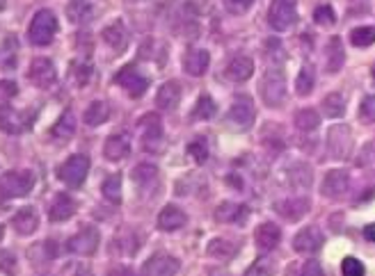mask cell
<instances>
[{
  "instance_id": "obj_9",
  "label": "cell",
  "mask_w": 375,
  "mask_h": 276,
  "mask_svg": "<svg viewBox=\"0 0 375 276\" xmlns=\"http://www.w3.org/2000/svg\"><path fill=\"white\" fill-rule=\"evenodd\" d=\"M348 188H350V174H348V171L332 169V171H327L325 178H322L320 192H322V197L336 201V199H341L343 194L348 192Z\"/></svg>"
},
{
  "instance_id": "obj_7",
  "label": "cell",
  "mask_w": 375,
  "mask_h": 276,
  "mask_svg": "<svg viewBox=\"0 0 375 276\" xmlns=\"http://www.w3.org/2000/svg\"><path fill=\"white\" fill-rule=\"evenodd\" d=\"M99 230L94 226H82L73 237H69L66 242V249L71 253H80V256H92V253L99 249Z\"/></svg>"
},
{
  "instance_id": "obj_20",
  "label": "cell",
  "mask_w": 375,
  "mask_h": 276,
  "mask_svg": "<svg viewBox=\"0 0 375 276\" xmlns=\"http://www.w3.org/2000/svg\"><path fill=\"white\" fill-rule=\"evenodd\" d=\"M179 101H181V87H179L176 80H170V83L161 85L158 94H156V106H158V110L163 112H172Z\"/></svg>"
},
{
  "instance_id": "obj_45",
  "label": "cell",
  "mask_w": 375,
  "mask_h": 276,
  "mask_svg": "<svg viewBox=\"0 0 375 276\" xmlns=\"http://www.w3.org/2000/svg\"><path fill=\"white\" fill-rule=\"evenodd\" d=\"M252 3L254 0H224V5H227L234 14H245L252 7Z\"/></svg>"
},
{
  "instance_id": "obj_13",
  "label": "cell",
  "mask_w": 375,
  "mask_h": 276,
  "mask_svg": "<svg viewBox=\"0 0 375 276\" xmlns=\"http://www.w3.org/2000/svg\"><path fill=\"white\" fill-rule=\"evenodd\" d=\"M252 121H254V106L247 99H238L227 112V124L234 130H247Z\"/></svg>"
},
{
  "instance_id": "obj_48",
  "label": "cell",
  "mask_w": 375,
  "mask_h": 276,
  "mask_svg": "<svg viewBox=\"0 0 375 276\" xmlns=\"http://www.w3.org/2000/svg\"><path fill=\"white\" fill-rule=\"evenodd\" d=\"M12 265L17 267V258H12V253L10 251H3V267H5V274L10 276L14 270H12Z\"/></svg>"
},
{
  "instance_id": "obj_10",
  "label": "cell",
  "mask_w": 375,
  "mask_h": 276,
  "mask_svg": "<svg viewBox=\"0 0 375 276\" xmlns=\"http://www.w3.org/2000/svg\"><path fill=\"white\" fill-rule=\"evenodd\" d=\"M140 128H142V141H145L147 151H161L163 148V124L156 115H145L140 119Z\"/></svg>"
},
{
  "instance_id": "obj_6",
  "label": "cell",
  "mask_w": 375,
  "mask_h": 276,
  "mask_svg": "<svg viewBox=\"0 0 375 276\" xmlns=\"http://www.w3.org/2000/svg\"><path fill=\"white\" fill-rule=\"evenodd\" d=\"M35 188V174L33 171H7L3 176V197H26Z\"/></svg>"
},
{
  "instance_id": "obj_4",
  "label": "cell",
  "mask_w": 375,
  "mask_h": 276,
  "mask_svg": "<svg viewBox=\"0 0 375 276\" xmlns=\"http://www.w3.org/2000/svg\"><path fill=\"white\" fill-rule=\"evenodd\" d=\"M327 151L329 158L334 160H346L352 151V130L348 126L336 124L327 130Z\"/></svg>"
},
{
  "instance_id": "obj_16",
  "label": "cell",
  "mask_w": 375,
  "mask_h": 276,
  "mask_svg": "<svg viewBox=\"0 0 375 276\" xmlns=\"http://www.w3.org/2000/svg\"><path fill=\"white\" fill-rule=\"evenodd\" d=\"M322 247V233L316 226H307L295 235L293 249L298 253H316Z\"/></svg>"
},
{
  "instance_id": "obj_41",
  "label": "cell",
  "mask_w": 375,
  "mask_h": 276,
  "mask_svg": "<svg viewBox=\"0 0 375 276\" xmlns=\"http://www.w3.org/2000/svg\"><path fill=\"white\" fill-rule=\"evenodd\" d=\"M359 119L364 124H375V96H366L359 106Z\"/></svg>"
},
{
  "instance_id": "obj_1",
  "label": "cell",
  "mask_w": 375,
  "mask_h": 276,
  "mask_svg": "<svg viewBox=\"0 0 375 276\" xmlns=\"http://www.w3.org/2000/svg\"><path fill=\"white\" fill-rule=\"evenodd\" d=\"M57 34V19L51 10H39L30 21L28 39L35 46H48Z\"/></svg>"
},
{
  "instance_id": "obj_42",
  "label": "cell",
  "mask_w": 375,
  "mask_h": 276,
  "mask_svg": "<svg viewBox=\"0 0 375 276\" xmlns=\"http://www.w3.org/2000/svg\"><path fill=\"white\" fill-rule=\"evenodd\" d=\"M341 274L343 276H364V265L359 263L357 258H343V263H341Z\"/></svg>"
},
{
  "instance_id": "obj_52",
  "label": "cell",
  "mask_w": 375,
  "mask_h": 276,
  "mask_svg": "<svg viewBox=\"0 0 375 276\" xmlns=\"http://www.w3.org/2000/svg\"><path fill=\"white\" fill-rule=\"evenodd\" d=\"M115 276H135V274H133L131 270H119V272H117Z\"/></svg>"
},
{
  "instance_id": "obj_12",
  "label": "cell",
  "mask_w": 375,
  "mask_h": 276,
  "mask_svg": "<svg viewBox=\"0 0 375 276\" xmlns=\"http://www.w3.org/2000/svg\"><path fill=\"white\" fill-rule=\"evenodd\" d=\"M179 272V260L167 253H154L142 265V276H174Z\"/></svg>"
},
{
  "instance_id": "obj_36",
  "label": "cell",
  "mask_w": 375,
  "mask_h": 276,
  "mask_svg": "<svg viewBox=\"0 0 375 276\" xmlns=\"http://www.w3.org/2000/svg\"><path fill=\"white\" fill-rule=\"evenodd\" d=\"M350 41L355 43L357 48H369L375 43V28L373 26H364V28H355L350 32Z\"/></svg>"
},
{
  "instance_id": "obj_21",
  "label": "cell",
  "mask_w": 375,
  "mask_h": 276,
  "mask_svg": "<svg viewBox=\"0 0 375 276\" xmlns=\"http://www.w3.org/2000/svg\"><path fill=\"white\" fill-rule=\"evenodd\" d=\"M12 226L19 235H30L39 226V215H37L35 208H21V210L14 215Z\"/></svg>"
},
{
  "instance_id": "obj_22",
  "label": "cell",
  "mask_w": 375,
  "mask_h": 276,
  "mask_svg": "<svg viewBox=\"0 0 375 276\" xmlns=\"http://www.w3.org/2000/svg\"><path fill=\"white\" fill-rule=\"evenodd\" d=\"M103 41H106L110 48H115L117 53H122V50H126V46H129V30H126L122 21H115V23L103 30Z\"/></svg>"
},
{
  "instance_id": "obj_49",
  "label": "cell",
  "mask_w": 375,
  "mask_h": 276,
  "mask_svg": "<svg viewBox=\"0 0 375 276\" xmlns=\"http://www.w3.org/2000/svg\"><path fill=\"white\" fill-rule=\"evenodd\" d=\"M364 237L369 242H375V224H369V226L364 228Z\"/></svg>"
},
{
  "instance_id": "obj_38",
  "label": "cell",
  "mask_w": 375,
  "mask_h": 276,
  "mask_svg": "<svg viewBox=\"0 0 375 276\" xmlns=\"http://www.w3.org/2000/svg\"><path fill=\"white\" fill-rule=\"evenodd\" d=\"M236 253V247L227 240H213L208 244V256L213 258H231Z\"/></svg>"
},
{
  "instance_id": "obj_32",
  "label": "cell",
  "mask_w": 375,
  "mask_h": 276,
  "mask_svg": "<svg viewBox=\"0 0 375 276\" xmlns=\"http://www.w3.org/2000/svg\"><path fill=\"white\" fill-rule=\"evenodd\" d=\"M101 192H103V197L110 201V204L117 206L119 201H122V176H119V174L108 176L101 185Z\"/></svg>"
},
{
  "instance_id": "obj_46",
  "label": "cell",
  "mask_w": 375,
  "mask_h": 276,
  "mask_svg": "<svg viewBox=\"0 0 375 276\" xmlns=\"http://www.w3.org/2000/svg\"><path fill=\"white\" fill-rule=\"evenodd\" d=\"M302 276H325V274H322L320 263H316V260H309V263L302 267Z\"/></svg>"
},
{
  "instance_id": "obj_24",
  "label": "cell",
  "mask_w": 375,
  "mask_h": 276,
  "mask_svg": "<svg viewBox=\"0 0 375 276\" xmlns=\"http://www.w3.org/2000/svg\"><path fill=\"white\" fill-rule=\"evenodd\" d=\"M254 240H257V244L261 249H275L277 244H280L282 240V230L277 224L273 221H266L261 224V226L257 228V233H254Z\"/></svg>"
},
{
  "instance_id": "obj_35",
  "label": "cell",
  "mask_w": 375,
  "mask_h": 276,
  "mask_svg": "<svg viewBox=\"0 0 375 276\" xmlns=\"http://www.w3.org/2000/svg\"><path fill=\"white\" fill-rule=\"evenodd\" d=\"M215 112H217L215 101H213L208 94H204V96H199L197 106H194V110H192V117H194V119H201V121H208V119L215 117Z\"/></svg>"
},
{
  "instance_id": "obj_51",
  "label": "cell",
  "mask_w": 375,
  "mask_h": 276,
  "mask_svg": "<svg viewBox=\"0 0 375 276\" xmlns=\"http://www.w3.org/2000/svg\"><path fill=\"white\" fill-rule=\"evenodd\" d=\"M227 183H229V185H236V188H241V181H238V178H236L234 174H231V176L227 178Z\"/></svg>"
},
{
  "instance_id": "obj_31",
  "label": "cell",
  "mask_w": 375,
  "mask_h": 276,
  "mask_svg": "<svg viewBox=\"0 0 375 276\" xmlns=\"http://www.w3.org/2000/svg\"><path fill=\"white\" fill-rule=\"evenodd\" d=\"M133 183L138 185V188H149V185H154L158 181V169L154 165H138L133 169Z\"/></svg>"
},
{
  "instance_id": "obj_28",
  "label": "cell",
  "mask_w": 375,
  "mask_h": 276,
  "mask_svg": "<svg viewBox=\"0 0 375 276\" xmlns=\"http://www.w3.org/2000/svg\"><path fill=\"white\" fill-rule=\"evenodd\" d=\"M313 85H316V69H313V64L307 62L302 66V71L298 73V80H295L298 96H309L313 92Z\"/></svg>"
},
{
  "instance_id": "obj_3",
  "label": "cell",
  "mask_w": 375,
  "mask_h": 276,
  "mask_svg": "<svg viewBox=\"0 0 375 276\" xmlns=\"http://www.w3.org/2000/svg\"><path fill=\"white\" fill-rule=\"evenodd\" d=\"M268 23L273 30H289L298 23V0H273L268 10Z\"/></svg>"
},
{
  "instance_id": "obj_44",
  "label": "cell",
  "mask_w": 375,
  "mask_h": 276,
  "mask_svg": "<svg viewBox=\"0 0 375 276\" xmlns=\"http://www.w3.org/2000/svg\"><path fill=\"white\" fill-rule=\"evenodd\" d=\"M266 46H268V55H270V59H273V64H280L282 59H284L282 41H280V39H268Z\"/></svg>"
},
{
  "instance_id": "obj_2",
  "label": "cell",
  "mask_w": 375,
  "mask_h": 276,
  "mask_svg": "<svg viewBox=\"0 0 375 276\" xmlns=\"http://www.w3.org/2000/svg\"><path fill=\"white\" fill-rule=\"evenodd\" d=\"M261 96H264L268 108H280L286 99V78L280 64H273L266 71L264 83H261Z\"/></svg>"
},
{
  "instance_id": "obj_23",
  "label": "cell",
  "mask_w": 375,
  "mask_h": 276,
  "mask_svg": "<svg viewBox=\"0 0 375 276\" xmlns=\"http://www.w3.org/2000/svg\"><path fill=\"white\" fill-rule=\"evenodd\" d=\"M188 224V217L181 208L176 206H165L161 215H158V228L161 230H176Z\"/></svg>"
},
{
  "instance_id": "obj_53",
  "label": "cell",
  "mask_w": 375,
  "mask_h": 276,
  "mask_svg": "<svg viewBox=\"0 0 375 276\" xmlns=\"http://www.w3.org/2000/svg\"><path fill=\"white\" fill-rule=\"evenodd\" d=\"M371 73H373V78H375V66H373V71H371Z\"/></svg>"
},
{
  "instance_id": "obj_40",
  "label": "cell",
  "mask_w": 375,
  "mask_h": 276,
  "mask_svg": "<svg viewBox=\"0 0 375 276\" xmlns=\"http://www.w3.org/2000/svg\"><path fill=\"white\" fill-rule=\"evenodd\" d=\"M313 21H316L318 26H334V7L332 5H320L316 7V12H313Z\"/></svg>"
},
{
  "instance_id": "obj_15",
  "label": "cell",
  "mask_w": 375,
  "mask_h": 276,
  "mask_svg": "<svg viewBox=\"0 0 375 276\" xmlns=\"http://www.w3.org/2000/svg\"><path fill=\"white\" fill-rule=\"evenodd\" d=\"M309 208H311V201L307 199V197H291L286 201H280V204H275V210L280 213L284 219H289V221L302 219Z\"/></svg>"
},
{
  "instance_id": "obj_11",
  "label": "cell",
  "mask_w": 375,
  "mask_h": 276,
  "mask_svg": "<svg viewBox=\"0 0 375 276\" xmlns=\"http://www.w3.org/2000/svg\"><path fill=\"white\" fill-rule=\"evenodd\" d=\"M115 83L122 89H126V92H129L133 99L142 96V94L147 92V87H149L147 76H142V73L135 69V66H124V69L115 76Z\"/></svg>"
},
{
  "instance_id": "obj_25",
  "label": "cell",
  "mask_w": 375,
  "mask_h": 276,
  "mask_svg": "<svg viewBox=\"0 0 375 276\" xmlns=\"http://www.w3.org/2000/svg\"><path fill=\"white\" fill-rule=\"evenodd\" d=\"M66 17H69L71 23H87L96 17L94 3L92 0H71L69 7H66Z\"/></svg>"
},
{
  "instance_id": "obj_8",
  "label": "cell",
  "mask_w": 375,
  "mask_h": 276,
  "mask_svg": "<svg viewBox=\"0 0 375 276\" xmlns=\"http://www.w3.org/2000/svg\"><path fill=\"white\" fill-rule=\"evenodd\" d=\"M28 78L33 80V85H35V87L48 89V87H53V85H55L57 73H55L53 62H51L48 57H37V59H33V64H30Z\"/></svg>"
},
{
  "instance_id": "obj_19",
  "label": "cell",
  "mask_w": 375,
  "mask_h": 276,
  "mask_svg": "<svg viewBox=\"0 0 375 276\" xmlns=\"http://www.w3.org/2000/svg\"><path fill=\"white\" fill-rule=\"evenodd\" d=\"M252 73H254V62L245 55L229 59L227 69H224V76L229 80H234V83H245V80L252 78Z\"/></svg>"
},
{
  "instance_id": "obj_37",
  "label": "cell",
  "mask_w": 375,
  "mask_h": 276,
  "mask_svg": "<svg viewBox=\"0 0 375 276\" xmlns=\"http://www.w3.org/2000/svg\"><path fill=\"white\" fill-rule=\"evenodd\" d=\"M188 155L194 160V162H206L208 158V144H206V139L204 137H194L190 144H188Z\"/></svg>"
},
{
  "instance_id": "obj_29",
  "label": "cell",
  "mask_w": 375,
  "mask_h": 276,
  "mask_svg": "<svg viewBox=\"0 0 375 276\" xmlns=\"http://www.w3.org/2000/svg\"><path fill=\"white\" fill-rule=\"evenodd\" d=\"M110 117V106L106 101H94L92 106L85 110V124L87 126H101L106 124Z\"/></svg>"
},
{
  "instance_id": "obj_5",
  "label": "cell",
  "mask_w": 375,
  "mask_h": 276,
  "mask_svg": "<svg viewBox=\"0 0 375 276\" xmlns=\"http://www.w3.org/2000/svg\"><path fill=\"white\" fill-rule=\"evenodd\" d=\"M87 171H89V158L78 153V155H71V158L57 169V176L60 181L69 185V188H80L87 178Z\"/></svg>"
},
{
  "instance_id": "obj_18",
  "label": "cell",
  "mask_w": 375,
  "mask_h": 276,
  "mask_svg": "<svg viewBox=\"0 0 375 276\" xmlns=\"http://www.w3.org/2000/svg\"><path fill=\"white\" fill-rule=\"evenodd\" d=\"M208 64H211V55H208V50H204V48L188 50V55L183 57L185 73H190V76H194V78L204 76V73L208 71Z\"/></svg>"
},
{
  "instance_id": "obj_17",
  "label": "cell",
  "mask_w": 375,
  "mask_h": 276,
  "mask_svg": "<svg viewBox=\"0 0 375 276\" xmlns=\"http://www.w3.org/2000/svg\"><path fill=\"white\" fill-rule=\"evenodd\" d=\"M131 153V139L129 135H110L103 144V155L110 162H119L124 158H129Z\"/></svg>"
},
{
  "instance_id": "obj_14",
  "label": "cell",
  "mask_w": 375,
  "mask_h": 276,
  "mask_svg": "<svg viewBox=\"0 0 375 276\" xmlns=\"http://www.w3.org/2000/svg\"><path fill=\"white\" fill-rule=\"evenodd\" d=\"M78 210L76 199H71L69 194H55V199L48 206V219L51 221H66L71 219Z\"/></svg>"
},
{
  "instance_id": "obj_27",
  "label": "cell",
  "mask_w": 375,
  "mask_h": 276,
  "mask_svg": "<svg viewBox=\"0 0 375 276\" xmlns=\"http://www.w3.org/2000/svg\"><path fill=\"white\" fill-rule=\"evenodd\" d=\"M325 57H327V71L329 73H336L343 66V41L339 37H332V39L327 41V50H325Z\"/></svg>"
},
{
  "instance_id": "obj_30",
  "label": "cell",
  "mask_w": 375,
  "mask_h": 276,
  "mask_svg": "<svg viewBox=\"0 0 375 276\" xmlns=\"http://www.w3.org/2000/svg\"><path fill=\"white\" fill-rule=\"evenodd\" d=\"M51 132H53V137H57V139L73 137V132H76V117H73V112H64V115L55 121Z\"/></svg>"
},
{
  "instance_id": "obj_33",
  "label": "cell",
  "mask_w": 375,
  "mask_h": 276,
  "mask_svg": "<svg viewBox=\"0 0 375 276\" xmlns=\"http://www.w3.org/2000/svg\"><path fill=\"white\" fill-rule=\"evenodd\" d=\"M322 112H325V117H329V119L343 117V112H346V101H343V96L327 94L325 99H322Z\"/></svg>"
},
{
  "instance_id": "obj_50",
  "label": "cell",
  "mask_w": 375,
  "mask_h": 276,
  "mask_svg": "<svg viewBox=\"0 0 375 276\" xmlns=\"http://www.w3.org/2000/svg\"><path fill=\"white\" fill-rule=\"evenodd\" d=\"M73 276H94V274L89 272L87 267H78V270H76V274H73Z\"/></svg>"
},
{
  "instance_id": "obj_47",
  "label": "cell",
  "mask_w": 375,
  "mask_h": 276,
  "mask_svg": "<svg viewBox=\"0 0 375 276\" xmlns=\"http://www.w3.org/2000/svg\"><path fill=\"white\" fill-rule=\"evenodd\" d=\"M19 89H17V83H10V80H3V99L10 101L12 96H17Z\"/></svg>"
},
{
  "instance_id": "obj_43",
  "label": "cell",
  "mask_w": 375,
  "mask_h": 276,
  "mask_svg": "<svg viewBox=\"0 0 375 276\" xmlns=\"http://www.w3.org/2000/svg\"><path fill=\"white\" fill-rule=\"evenodd\" d=\"M73 71H76V83L80 87H85L89 83V78H92V64L89 62H80L73 66Z\"/></svg>"
},
{
  "instance_id": "obj_34",
  "label": "cell",
  "mask_w": 375,
  "mask_h": 276,
  "mask_svg": "<svg viewBox=\"0 0 375 276\" xmlns=\"http://www.w3.org/2000/svg\"><path fill=\"white\" fill-rule=\"evenodd\" d=\"M295 126L302 132H309V130H316L318 126H320V117H318V112L316 110H311V108H304V110H300L298 115H295Z\"/></svg>"
},
{
  "instance_id": "obj_26",
  "label": "cell",
  "mask_w": 375,
  "mask_h": 276,
  "mask_svg": "<svg viewBox=\"0 0 375 276\" xmlns=\"http://www.w3.org/2000/svg\"><path fill=\"white\" fill-rule=\"evenodd\" d=\"M247 217V208L241 206V204H231V201H227V204L217 206L215 210V219L217 221H227V224H243Z\"/></svg>"
},
{
  "instance_id": "obj_39",
  "label": "cell",
  "mask_w": 375,
  "mask_h": 276,
  "mask_svg": "<svg viewBox=\"0 0 375 276\" xmlns=\"http://www.w3.org/2000/svg\"><path fill=\"white\" fill-rule=\"evenodd\" d=\"M245 276H275V263L270 258L254 260L250 270L245 272Z\"/></svg>"
}]
</instances>
